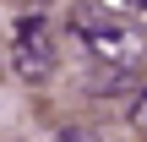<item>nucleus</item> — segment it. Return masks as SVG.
I'll return each instance as SVG.
<instances>
[{
	"instance_id": "nucleus-5",
	"label": "nucleus",
	"mask_w": 147,
	"mask_h": 142,
	"mask_svg": "<svg viewBox=\"0 0 147 142\" xmlns=\"http://www.w3.org/2000/svg\"><path fill=\"white\" fill-rule=\"evenodd\" d=\"M55 142H115L109 131H98V126H60Z\"/></svg>"
},
{
	"instance_id": "nucleus-4",
	"label": "nucleus",
	"mask_w": 147,
	"mask_h": 142,
	"mask_svg": "<svg viewBox=\"0 0 147 142\" xmlns=\"http://www.w3.org/2000/svg\"><path fill=\"white\" fill-rule=\"evenodd\" d=\"M93 5H104V11H115L125 22H147V0H93Z\"/></svg>"
},
{
	"instance_id": "nucleus-2",
	"label": "nucleus",
	"mask_w": 147,
	"mask_h": 142,
	"mask_svg": "<svg viewBox=\"0 0 147 142\" xmlns=\"http://www.w3.org/2000/svg\"><path fill=\"white\" fill-rule=\"evenodd\" d=\"M11 71L27 82V88H49L60 77V44L49 33V22L33 11V16H16L11 22Z\"/></svg>"
},
{
	"instance_id": "nucleus-3",
	"label": "nucleus",
	"mask_w": 147,
	"mask_h": 142,
	"mask_svg": "<svg viewBox=\"0 0 147 142\" xmlns=\"http://www.w3.org/2000/svg\"><path fill=\"white\" fill-rule=\"evenodd\" d=\"M125 126L131 131H147V82L131 88V99H125Z\"/></svg>"
},
{
	"instance_id": "nucleus-1",
	"label": "nucleus",
	"mask_w": 147,
	"mask_h": 142,
	"mask_svg": "<svg viewBox=\"0 0 147 142\" xmlns=\"http://www.w3.org/2000/svg\"><path fill=\"white\" fill-rule=\"evenodd\" d=\"M65 33H71V44H76L93 66H104V71H136L147 60V38L136 33V22H125V16H115V11L93 5V0H76V5L65 11Z\"/></svg>"
}]
</instances>
